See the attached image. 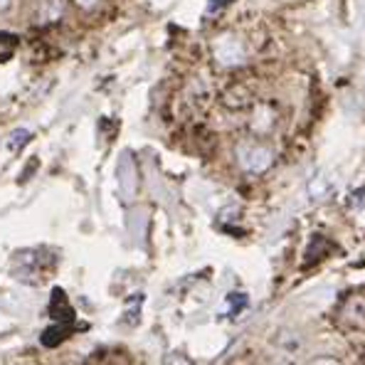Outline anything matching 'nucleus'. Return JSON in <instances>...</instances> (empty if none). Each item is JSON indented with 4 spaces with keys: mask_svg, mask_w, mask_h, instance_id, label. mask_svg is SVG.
<instances>
[{
    "mask_svg": "<svg viewBox=\"0 0 365 365\" xmlns=\"http://www.w3.org/2000/svg\"><path fill=\"white\" fill-rule=\"evenodd\" d=\"M75 321H60V326H50L47 331L43 333V346L47 348H55L57 343H62L72 331H75Z\"/></svg>",
    "mask_w": 365,
    "mask_h": 365,
    "instance_id": "f03ea898",
    "label": "nucleus"
},
{
    "mask_svg": "<svg viewBox=\"0 0 365 365\" xmlns=\"http://www.w3.org/2000/svg\"><path fill=\"white\" fill-rule=\"evenodd\" d=\"M62 15V0H45L43 13L38 15V23H55Z\"/></svg>",
    "mask_w": 365,
    "mask_h": 365,
    "instance_id": "7ed1b4c3",
    "label": "nucleus"
},
{
    "mask_svg": "<svg viewBox=\"0 0 365 365\" xmlns=\"http://www.w3.org/2000/svg\"><path fill=\"white\" fill-rule=\"evenodd\" d=\"M50 314L55 321H75V309L67 301V294L62 289H52L50 299Z\"/></svg>",
    "mask_w": 365,
    "mask_h": 365,
    "instance_id": "f257e3e1",
    "label": "nucleus"
},
{
    "mask_svg": "<svg viewBox=\"0 0 365 365\" xmlns=\"http://www.w3.org/2000/svg\"><path fill=\"white\" fill-rule=\"evenodd\" d=\"M227 301L232 304V314H239V311L247 306V296H244V294H229Z\"/></svg>",
    "mask_w": 365,
    "mask_h": 365,
    "instance_id": "423d86ee",
    "label": "nucleus"
},
{
    "mask_svg": "<svg viewBox=\"0 0 365 365\" xmlns=\"http://www.w3.org/2000/svg\"><path fill=\"white\" fill-rule=\"evenodd\" d=\"M10 5V0H0V10H5Z\"/></svg>",
    "mask_w": 365,
    "mask_h": 365,
    "instance_id": "6e6552de",
    "label": "nucleus"
},
{
    "mask_svg": "<svg viewBox=\"0 0 365 365\" xmlns=\"http://www.w3.org/2000/svg\"><path fill=\"white\" fill-rule=\"evenodd\" d=\"M77 3H80L82 8H92V5L97 3V0H77Z\"/></svg>",
    "mask_w": 365,
    "mask_h": 365,
    "instance_id": "0eeeda50",
    "label": "nucleus"
},
{
    "mask_svg": "<svg viewBox=\"0 0 365 365\" xmlns=\"http://www.w3.org/2000/svg\"><path fill=\"white\" fill-rule=\"evenodd\" d=\"M30 141V131L28 129H18V131H13L10 134V138H8V148L10 151H15L18 146H25Z\"/></svg>",
    "mask_w": 365,
    "mask_h": 365,
    "instance_id": "39448f33",
    "label": "nucleus"
},
{
    "mask_svg": "<svg viewBox=\"0 0 365 365\" xmlns=\"http://www.w3.org/2000/svg\"><path fill=\"white\" fill-rule=\"evenodd\" d=\"M15 47H18V38L10 33H0V62H8L15 55Z\"/></svg>",
    "mask_w": 365,
    "mask_h": 365,
    "instance_id": "20e7f679",
    "label": "nucleus"
}]
</instances>
